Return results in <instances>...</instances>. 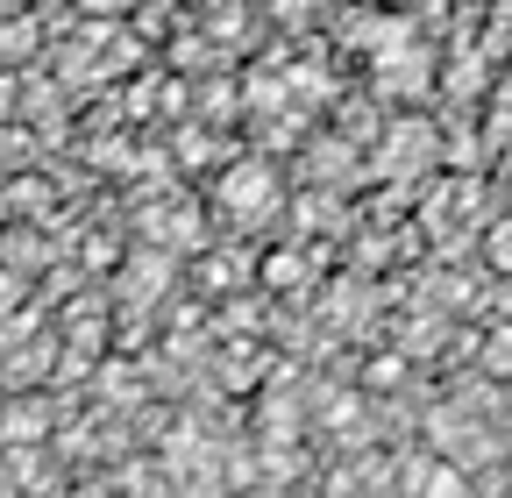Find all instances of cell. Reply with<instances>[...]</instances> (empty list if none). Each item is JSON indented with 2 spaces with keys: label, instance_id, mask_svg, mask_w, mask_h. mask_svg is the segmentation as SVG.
<instances>
[{
  "label": "cell",
  "instance_id": "2",
  "mask_svg": "<svg viewBox=\"0 0 512 498\" xmlns=\"http://www.w3.org/2000/svg\"><path fill=\"white\" fill-rule=\"evenodd\" d=\"M427 79H434V65H427V50L413 36H399L392 50H377V93L413 100V93H427Z\"/></svg>",
  "mask_w": 512,
  "mask_h": 498
},
{
  "label": "cell",
  "instance_id": "3",
  "mask_svg": "<svg viewBox=\"0 0 512 498\" xmlns=\"http://www.w3.org/2000/svg\"><path fill=\"white\" fill-rule=\"evenodd\" d=\"M43 427H50V413H43V406H29V399H15V406H8V420H0V442H8V449L43 442Z\"/></svg>",
  "mask_w": 512,
  "mask_h": 498
},
{
  "label": "cell",
  "instance_id": "9",
  "mask_svg": "<svg viewBox=\"0 0 512 498\" xmlns=\"http://www.w3.org/2000/svg\"><path fill=\"white\" fill-rule=\"evenodd\" d=\"M79 8H93V15H107V8H114V0H79Z\"/></svg>",
  "mask_w": 512,
  "mask_h": 498
},
{
  "label": "cell",
  "instance_id": "6",
  "mask_svg": "<svg viewBox=\"0 0 512 498\" xmlns=\"http://www.w3.org/2000/svg\"><path fill=\"white\" fill-rule=\"evenodd\" d=\"M484 370H491V378H512V321L484 335Z\"/></svg>",
  "mask_w": 512,
  "mask_h": 498
},
{
  "label": "cell",
  "instance_id": "8",
  "mask_svg": "<svg viewBox=\"0 0 512 498\" xmlns=\"http://www.w3.org/2000/svg\"><path fill=\"white\" fill-rule=\"evenodd\" d=\"M15 299H22V285H15L8 271H0V306H15Z\"/></svg>",
  "mask_w": 512,
  "mask_h": 498
},
{
  "label": "cell",
  "instance_id": "4",
  "mask_svg": "<svg viewBox=\"0 0 512 498\" xmlns=\"http://www.w3.org/2000/svg\"><path fill=\"white\" fill-rule=\"evenodd\" d=\"M484 264H491L498 278H512V214L484 228Z\"/></svg>",
  "mask_w": 512,
  "mask_h": 498
},
{
  "label": "cell",
  "instance_id": "7",
  "mask_svg": "<svg viewBox=\"0 0 512 498\" xmlns=\"http://www.w3.org/2000/svg\"><path fill=\"white\" fill-rule=\"evenodd\" d=\"M22 43H36V29H22V22L0 29V57H22Z\"/></svg>",
  "mask_w": 512,
  "mask_h": 498
},
{
  "label": "cell",
  "instance_id": "1",
  "mask_svg": "<svg viewBox=\"0 0 512 498\" xmlns=\"http://www.w3.org/2000/svg\"><path fill=\"white\" fill-rule=\"evenodd\" d=\"M285 207V185H278V171L271 164H228V178H221V214L228 221H271Z\"/></svg>",
  "mask_w": 512,
  "mask_h": 498
},
{
  "label": "cell",
  "instance_id": "5",
  "mask_svg": "<svg viewBox=\"0 0 512 498\" xmlns=\"http://www.w3.org/2000/svg\"><path fill=\"white\" fill-rule=\"evenodd\" d=\"M406 484H413V491H463V470H448V463H434V456H427V463H413V470H406Z\"/></svg>",
  "mask_w": 512,
  "mask_h": 498
}]
</instances>
